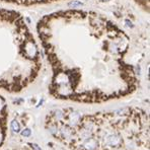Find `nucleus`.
<instances>
[{"mask_svg": "<svg viewBox=\"0 0 150 150\" xmlns=\"http://www.w3.org/2000/svg\"><path fill=\"white\" fill-rule=\"evenodd\" d=\"M125 23H126V25H127V26H129V28H133V25H132V23H131V21H128V19H126V21H125Z\"/></svg>", "mask_w": 150, "mask_h": 150, "instance_id": "4468645a", "label": "nucleus"}, {"mask_svg": "<svg viewBox=\"0 0 150 150\" xmlns=\"http://www.w3.org/2000/svg\"><path fill=\"white\" fill-rule=\"evenodd\" d=\"M100 147L105 150L119 148L123 145L122 135L114 130H107L100 133V138L98 139Z\"/></svg>", "mask_w": 150, "mask_h": 150, "instance_id": "f257e3e1", "label": "nucleus"}, {"mask_svg": "<svg viewBox=\"0 0 150 150\" xmlns=\"http://www.w3.org/2000/svg\"><path fill=\"white\" fill-rule=\"evenodd\" d=\"M82 5V3L81 2H78V1H72V2H70L69 3V6L70 7H76V6H81Z\"/></svg>", "mask_w": 150, "mask_h": 150, "instance_id": "9b49d317", "label": "nucleus"}, {"mask_svg": "<svg viewBox=\"0 0 150 150\" xmlns=\"http://www.w3.org/2000/svg\"><path fill=\"white\" fill-rule=\"evenodd\" d=\"M100 147V140H98V138L94 137V136L80 141V145H79V149L80 150H98Z\"/></svg>", "mask_w": 150, "mask_h": 150, "instance_id": "20e7f679", "label": "nucleus"}, {"mask_svg": "<svg viewBox=\"0 0 150 150\" xmlns=\"http://www.w3.org/2000/svg\"><path fill=\"white\" fill-rule=\"evenodd\" d=\"M103 1H108V0H103Z\"/></svg>", "mask_w": 150, "mask_h": 150, "instance_id": "2eb2a0df", "label": "nucleus"}, {"mask_svg": "<svg viewBox=\"0 0 150 150\" xmlns=\"http://www.w3.org/2000/svg\"><path fill=\"white\" fill-rule=\"evenodd\" d=\"M4 108V101H3V100H2L1 98H0V112L2 111V109Z\"/></svg>", "mask_w": 150, "mask_h": 150, "instance_id": "ddd939ff", "label": "nucleus"}, {"mask_svg": "<svg viewBox=\"0 0 150 150\" xmlns=\"http://www.w3.org/2000/svg\"><path fill=\"white\" fill-rule=\"evenodd\" d=\"M65 117H66V112H64L61 109H56L52 112V120H54L58 124L65 120Z\"/></svg>", "mask_w": 150, "mask_h": 150, "instance_id": "423d86ee", "label": "nucleus"}, {"mask_svg": "<svg viewBox=\"0 0 150 150\" xmlns=\"http://www.w3.org/2000/svg\"><path fill=\"white\" fill-rule=\"evenodd\" d=\"M47 129L55 137H59V124L54 120H51L47 125Z\"/></svg>", "mask_w": 150, "mask_h": 150, "instance_id": "0eeeda50", "label": "nucleus"}, {"mask_svg": "<svg viewBox=\"0 0 150 150\" xmlns=\"http://www.w3.org/2000/svg\"><path fill=\"white\" fill-rule=\"evenodd\" d=\"M76 136V130L70 127L67 124L59 126V137L66 142H73L74 137Z\"/></svg>", "mask_w": 150, "mask_h": 150, "instance_id": "f03ea898", "label": "nucleus"}, {"mask_svg": "<svg viewBox=\"0 0 150 150\" xmlns=\"http://www.w3.org/2000/svg\"><path fill=\"white\" fill-rule=\"evenodd\" d=\"M3 140H4V132H3V130L0 128V145L3 143Z\"/></svg>", "mask_w": 150, "mask_h": 150, "instance_id": "f8f14e48", "label": "nucleus"}, {"mask_svg": "<svg viewBox=\"0 0 150 150\" xmlns=\"http://www.w3.org/2000/svg\"><path fill=\"white\" fill-rule=\"evenodd\" d=\"M28 145H30V148H32L33 150H43V149L41 148V147L39 146V145L36 144V143H30Z\"/></svg>", "mask_w": 150, "mask_h": 150, "instance_id": "9d476101", "label": "nucleus"}, {"mask_svg": "<svg viewBox=\"0 0 150 150\" xmlns=\"http://www.w3.org/2000/svg\"><path fill=\"white\" fill-rule=\"evenodd\" d=\"M21 135L25 138H28L32 136V130L30 128H25L23 131H21Z\"/></svg>", "mask_w": 150, "mask_h": 150, "instance_id": "1a4fd4ad", "label": "nucleus"}, {"mask_svg": "<svg viewBox=\"0 0 150 150\" xmlns=\"http://www.w3.org/2000/svg\"><path fill=\"white\" fill-rule=\"evenodd\" d=\"M25 55L28 59H36L38 57L37 46L32 40H26L25 43Z\"/></svg>", "mask_w": 150, "mask_h": 150, "instance_id": "39448f33", "label": "nucleus"}, {"mask_svg": "<svg viewBox=\"0 0 150 150\" xmlns=\"http://www.w3.org/2000/svg\"><path fill=\"white\" fill-rule=\"evenodd\" d=\"M65 119L67 120V124L70 127L74 128L75 130H77L79 128V126L81 124V121H82V116H81L80 112L77 111H70L69 114L66 115Z\"/></svg>", "mask_w": 150, "mask_h": 150, "instance_id": "7ed1b4c3", "label": "nucleus"}, {"mask_svg": "<svg viewBox=\"0 0 150 150\" xmlns=\"http://www.w3.org/2000/svg\"><path fill=\"white\" fill-rule=\"evenodd\" d=\"M10 130L14 134H17L21 131V125L16 119H13L11 122H10Z\"/></svg>", "mask_w": 150, "mask_h": 150, "instance_id": "6e6552de", "label": "nucleus"}]
</instances>
